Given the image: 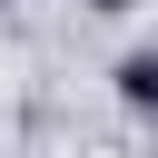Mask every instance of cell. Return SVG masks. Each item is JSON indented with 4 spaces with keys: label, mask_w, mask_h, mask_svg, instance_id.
Masks as SVG:
<instances>
[{
    "label": "cell",
    "mask_w": 158,
    "mask_h": 158,
    "mask_svg": "<svg viewBox=\"0 0 158 158\" xmlns=\"http://www.w3.org/2000/svg\"><path fill=\"white\" fill-rule=\"evenodd\" d=\"M89 10H138V0H89Z\"/></svg>",
    "instance_id": "2"
},
{
    "label": "cell",
    "mask_w": 158,
    "mask_h": 158,
    "mask_svg": "<svg viewBox=\"0 0 158 158\" xmlns=\"http://www.w3.org/2000/svg\"><path fill=\"white\" fill-rule=\"evenodd\" d=\"M118 99H128L138 118H158V49H128V59H118Z\"/></svg>",
    "instance_id": "1"
},
{
    "label": "cell",
    "mask_w": 158,
    "mask_h": 158,
    "mask_svg": "<svg viewBox=\"0 0 158 158\" xmlns=\"http://www.w3.org/2000/svg\"><path fill=\"white\" fill-rule=\"evenodd\" d=\"M0 10H10V0H0Z\"/></svg>",
    "instance_id": "3"
}]
</instances>
